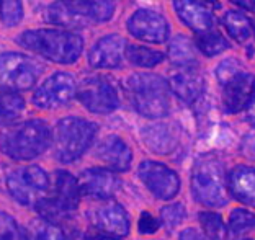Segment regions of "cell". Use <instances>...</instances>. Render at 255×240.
I'll return each instance as SVG.
<instances>
[{"label":"cell","mask_w":255,"mask_h":240,"mask_svg":"<svg viewBox=\"0 0 255 240\" xmlns=\"http://www.w3.org/2000/svg\"><path fill=\"white\" fill-rule=\"evenodd\" d=\"M128 100L139 115L164 118L170 111V85L160 75L132 74L125 80Z\"/></svg>","instance_id":"cell-1"},{"label":"cell","mask_w":255,"mask_h":240,"mask_svg":"<svg viewBox=\"0 0 255 240\" xmlns=\"http://www.w3.org/2000/svg\"><path fill=\"white\" fill-rule=\"evenodd\" d=\"M51 145V131L41 120L18 122L0 132V150L10 159L31 160Z\"/></svg>","instance_id":"cell-2"},{"label":"cell","mask_w":255,"mask_h":240,"mask_svg":"<svg viewBox=\"0 0 255 240\" xmlns=\"http://www.w3.org/2000/svg\"><path fill=\"white\" fill-rule=\"evenodd\" d=\"M18 44L46 59L72 64L82 54L84 41L79 34L64 30H33L25 31L18 38Z\"/></svg>","instance_id":"cell-3"},{"label":"cell","mask_w":255,"mask_h":240,"mask_svg":"<svg viewBox=\"0 0 255 240\" xmlns=\"http://www.w3.org/2000/svg\"><path fill=\"white\" fill-rule=\"evenodd\" d=\"M228 177L223 162L214 155H203L191 172V193L208 208H221L228 203Z\"/></svg>","instance_id":"cell-4"},{"label":"cell","mask_w":255,"mask_h":240,"mask_svg":"<svg viewBox=\"0 0 255 240\" xmlns=\"http://www.w3.org/2000/svg\"><path fill=\"white\" fill-rule=\"evenodd\" d=\"M97 126L82 118H64L54 129V155L62 163L80 159L94 142Z\"/></svg>","instance_id":"cell-5"},{"label":"cell","mask_w":255,"mask_h":240,"mask_svg":"<svg viewBox=\"0 0 255 240\" xmlns=\"http://www.w3.org/2000/svg\"><path fill=\"white\" fill-rule=\"evenodd\" d=\"M80 195L82 193H80L79 180H75L69 172L59 170L56 173L53 188H49L48 195L34 208L43 219L57 224L59 221L67 219L79 208Z\"/></svg>","instance_id":"cell-6"},{"label":"cell","mask_w":255,"mask_h":240,"mask_svg":"<svg viewBox=\"0 0 255 240\" xmlns=\"http://www.w3.org/2000/svg\"><path fill=\"white\" fill-rule=\"evenodd\" d=\"M7 186L11 196L23 206H36L51 188L48 173L36 165L13 170L7 178Z\"/></svg>","instance_id":"cell-7"},{"label":"cell","mask_w":255,"mask_h":240,"mask_svg":"<svg viewBox=\"0 0 255 240\" xmlns=\"http://www.w3.org/2000/svg\"><path fill=\"white\" fill-rule=\"evenodd\" d=\"M43 67L31 57L18 52L0 54V87L10 90H30L41 75Z\"/></svg>","instance_id":"cell-8"},{"label":"cell","mask_w":255,"mask_h":240,"mask_svg":"<svg viewBox=\"0 0 255 240\" xmlns=\"http://www.w3.org/2000/svg\"><path fill=\"white\" fill-rule=\"evenodd\" d=\"M77 98L87 110L97 115L112 113L120 105L117 89L103 77L85 79L77 90Z\"/></svg>","instance_id":"cell-9"},{"label":"cell","mask_w":255,"mask_h":240,"mask_svg":"<svg viewBox=\"0 0 255 240\" xmlns=\"http://www.w3.org/2000/svg\"><path fill=\"white\" fill-rule=\"evenodd\" d=\"M137 175L146 188L159 200H172L180 190L178 175L164 163L146 160L137 168Z\"/></svg>","instance_id":"cell-10"},{"label":"cell","mask_w":255,"mask_h":240,"mask_svg":"<svg viewBox=\"0 0 255 240\" xmlns=\"http://www.w3.org/2000/svg\"><path fill=\"white\" fill-rule=\"evenodd\" d=\"M77 93L75 80L71 74L57 72L44 82L34 93L33 102L38 108L53 110L67 105Z\"/></svg>","instance_id":"cell-11"},{"label":"cell","mask_w":255,"mask_h":240,"mask_svg":"<svg viewBox=\"0 0 255 240\" xmlns=\"http://www.w3.org/2000/svg\"><path fill=\"white\" fill-rule=\"evenodd\" d=\"M223 85V105L228 113L239 111L251 107L255 98V75L246 72L244 69L231 79L221 82Z\"/></svg>","instance_id":"cell-12"},{"label":"cell","mask_w":255,"mask_h":240,"mask_svg":"<svg viewBox=\"0 0 255 240\" xmlns=\"http://www.w3.org/2000/svg\"><path fill=\"white\" fill-rule=\"evenodd\" d=\"M128 31L137 39L162 44L169 39V23L157 11L137 10L128 20Z\"/></svg>","instance_id":"cell-13"},{"label":"cell","mask_w":255,"mask_h":240,"mask_svg":"<svg viewBox=\"0 0 255 240\" xmlns=\"http://www.w3.org/2000/svg\"><path fill=\"white\" fill-rule=\"evenodd\" d=\"M89 216L98 231L117 237H126L129 234V218L125 208L117 201H105L92 209Z\"/></svg>","instance_id":"cell-14"},{"label":"cell","mask_w":255,"mask_h":240,"mask_svg":"<svg viewBox=\"0 0 255 240\" xmlns=\"http://www.w3.org/2000/svg\"><path fill=\"white\" fill-rule=\"evenodd\" d=\"M121 181L105 168H89L79 178L80 193L95 200H110L120 190Z\"/></svg>","instance_id":"cell-15"},{"label":"cell","mask_w":255,"mask_h":240,"mask_svg":"<svg viewBox=\"0 0 255 240\" xmlns=\"http://www.w3.org/2000/svg\"><path fill=\"white\" fill-rule=\"evenodd\" d=\"M62 3L80 28L94 21H108L115 11L113 0H62Z\"/></svg>","instance_id":"cell-16"},{"label":"cell","mask_w":255,"mask_h":240,"mask_svg":"<svg viewBox=\"0 0 255 240\" xmlns=\"http://www.w3.org/2000/svg\"><path fill=\"white\" fill-rule=\"evenodd\" d=\"M170 90L185 103H193L203 93L205 82L195 66H177L169 75Z\"/></svg>","instance_id":"cell-17"},{"label":"cell","mask_w":255,"mask_h":240,"mask_svg":"<svg viewBox=\"0 0 255 240\" xmlns=\"http://www.w3.org/2000/svg\"><path fill=\"white\" fill-rule=\"evenodd\" d=\"M125 51L126 41L121 36H117V34H110V36L102 38L92 48L89 62L92 67L97 69H117L123 61Z\"/></svg>","instance_id":"cell-18"},{"label":"cell","mask_w":255,"mask_h":240,"mask_svg":"<svg viewBox=\"0 0 255 240\" xmlns=\"http://www.w3.org/2000/svg\"><path fill=\"white\" fill-rule=\"evenodd\" d=\"M97 157L113 172H126L131 165L132 152L118 136H108L98 144Z\"/></svg>","instance_id":"cell-19"},{"label":"cell","mask_w":255,"mask_h":240,"mask_svg":"<svg viewBox=\"0 0 255 240\" xmlns=\"http://www.w3.org/2000/svg\"><path fill=\"white\" fill-rule=\"evenodd\" d=\"M173 7L177 10L178 18L193 31L203 33L211 30L213 18L205 5L196 0H173Z\"/></svg>","instance_id":"cell-20"},{"label":"cell","mask_w":255,"mask_h":240,"mask_svg":"<svg viewBox=\"0 0 255 240\" xmlns=\"http://www.w3.org/2000/svg\"><path fill=\"white\" fill-rule=\"evenodd\" d=\"M229 191L237 201L255 208V168L247 165L236 167L228 177Z\"/></svg>","instance_id":"cell-21"},{"label":"cell","mask_w":255,"mask_h":240,"mask_svg":"<svg viewBox=\"0 0 255 240\" xmlns=\"http://www.w3.org/2000/svg\"><path fill=\"white\" fill-rule=\"evenodd\" d=\"M142 139L155 154H169L178 144V134L169 124H150L142 131Z\"/></svg>","instance_id":"cell-22"},{"label":"cell","mask_w":255,"mask_h":240,"mask_svg":"<svg viewBox=\"0 0 255 240\" xmlns=\"http://www.w3.org/2000/svg\"><path fill=\"white\" fill-rule=\"evenodd\" d=\"M25 102L15 90L0 89V124H7L23 113Z\"/></svg>","instance_id":"cell-23"},{"label":"cell","mask_w":255,"mask_h":240,"mask_svg":"<svg viewBox=\"0 0 255 240\" xmlns=\"http://www.w3.org/2000/svg\"><path fill=\"white\" fill-rule=\"evenodd\" d=\"M26 240H67L66 234L59 226L48 219L33 221L26 227Z\"/></svg>","instance_id":"cell-24"},{"label":"cell","mask_w":255,"mask_h":240,"mask_svg":"<svg viewBox=\"0 0 255 240\" xmlns=\"http://www.w3.org/2000/svg\"><path fill=\"white\" fill-rule=\"evenodd\" d=\"M223 25L226 26L228 33L233 36L237 43H244L252 34V25L247 16L239 11H228L223 16Z\"/></svg>","instance_id":"cell-25"},{"label":"cell","mask_w":255,"mask_h":240,"mask_svg":"<svg viewBox=\"0 0 255 240\" xmlns=\"http://www.w3.org/2000/svg\"><path fill=\"white\" fill-rule=\"evenodd\" d=\"M169 57L175 66H195V46L187 36L173 38L169 48Z\"/></svg>","instance_id":"cell-26"},{"label":"cell","mask_w":255,"mask_h":240,"mask_svg":"<svg viewBox=\"0 0 255 240\" xmlns=\"http://www.w3.org/2000/svg\"><path fill=\"white\" fill-rule=\"evenodd\" d=\"M126 57L137 67H154L164 61V54L146 46H126Z\"/></svg>","instance_id":"cell-27"},{"label":"cell","mask_w":255,"mask_h":240,"mask_svg":"<svg viewBox=\"0 0 255 240\" xmlns=\"http://www.w3.org/2000/svg\"><path fill=\"white\" fill-rule=\"evenodd\" d=\"M195 44L198 46V49L205 56H218V54H221L223 51H226L229 48L228 41H226L219 33L211 31V30L196 34Z\"/></svg>","instance_id":"cell-28"},{"label":"cell","mask_w":255,"mask_h":240,"mask_svg":"<svg viewBox=\"0 0 255 240\" xmlns=\"http://www.w3.org/2000/svg\"><path fill=\"white\" fill-rule=\"evenodd\" d=\"M200 224L205 231V236L210 240H228V226L223 222V218L216 213L205 211L200 216Z\"/></svg>","instance_id":"cell-29"},{"label":"cell","mask_w":255,"mask_h":240,"mask_svg":"<svg viewBox=\"0 0 255 240\" xmlns=\"http://www.w3.org/2000/svg\"><path fill=\"white\" fill-rule=\"evenodd\" d=\"M229 227L237 236L255 229V214L246 209H234L229 216Z\"/></svg>","instance_id":"cell-30"},{"label":"cell","mask_w":255,"mask_h":240,"mask_svg":"<svg viewBox=\"0 0 255 240\" xmlns=\"http://www.w3.org/2000/svg\"><path fill=\"white\" fill-rule=\"evenodd\" d=\"M0 15L5 26L18 25L23 16L21 0H0Z\"/></svg>","instance_id":"cell-31"},{"label":"cell","mask_w":255,"mask_h":240,"mask_svg":"<svg viewBox=\"0 0 255 240\" xmlns=\"http://www.w3.org/2000/svg\"><path fill=\"white\" fill-rule=\"evenodd\" d=\"M185 219V206L180 203H173L160 209V221L167 231H173Z\"/></svg>","instance_id":"cell-32"},{"label":"cell","mask_w":255,"mask_h":240,"mask_svg":"<svg viewBox=\"0 0 255 240\" xmlns=\"http://www.w3.org/2000/svg\"><path fill=\"white\" fill-rule=\"evenodd\" d=\"M0 240H26L20 231L18 222L2 211H0Z\"/></svg>","instance_id":"cell-33"},{"label":"cell","mask_w":255,"mask_h":240,"mask_svg":"<svg viewBox=\"0 0 255 240\" xmlns=\"http://www.w3.org/2000/svg\"><path fill=\"white\" fill-rule=\"evenodd\" d=\"M241 70H242V64L239 61H236V59H228V61L221 62L218 66V70H216L218 79H219V84H221V82H224V80L231 79L237 72H241Z\"/></svg>","instance_id":"cell-34"},{"label":"cell","mask_w":255,"mask_h":240,"mask_svg":"<svg viewBox=\"0 0 255 240\" xmlns=\"http://www.w3.org/2000/svg\"><path fill=\"white\" fill-rule=\"evenodd\" d=\"M139 232L141 234H146V236H149V234H155L159 231V221L154 218L152 214L149 213V211H142V214L139 216Z\"/></svg>","instance_id":"cell-35"},{"label":"cell","mask_w":255,"mask_h":240,"mask_svg":"<svg viewBox=\"0 0 255 240\" xmlns=\"http://www.w3.org/2000/svg\"><path fill=\"white\" fill-rule=\"evenodd\" d=\"M178 240H210L205 234H201L198 229H185L182 234H180V239Z\"/></svg>","instance_id":"cell-36"},{"label":"cell","mask_w":255,"mask_h":240,"mask_svg":"<svg viewBox=\"0 0 255 240\" xmlns=\"http://www.w3.org/2000/svg\"><path fill=\"white\" fill-rule=\"evenodd\" d=\"M85 240H120V239H117V236L115 237L107 236V234H89Z\"/></svg>","instance_id":"cell-37"},{"label":"cell","mask_w":255,"mask_h":240,"mask_svg":"<svg viewBox=\"0 0 255 240\" xmlns=\"http://www.w3.org/2000/svg\"><path fill=\"white\" fill-rule=\"evenodd\" d=\"M231 2H234L236 5H239V7L247 8V10L255 8V0H231Z\"/></svg>","instance_id":"cell-38"},{"label":"cell","mask_w":255,"mask_h":240,"mask_svg":"<svg viewBox=\"0 0 255 240\" xmlns=\"http://www.w3.org/2000/svg\"><path fill=\"white\" fill-rule=\"evenodd\" d=\"M246 120H247V121L251 122V124L255 127V102H252V103H251V107H249Z\"/></svg>","instance_id":"cell-39"},{"label":"cell","mask_w":255,"mask_h":240,"mask_svg":"<svg viewBox=\"0 0 255 240\" xmlns=\"http://www.w3.org/2000/svg\"><path fill=\"white\" fill-rule=\"evenodd\" d=\"M203 2H206V3H210V5H213V7H214V8H218V7H219L218 0H203Z\"/></svg>","instance_id":"cell-40"},{"label":"cell","mask_w":255,"mask_h":240,"mask_svg":"<svg viewBox=\"0 0 255 240\" xmlns=\"http://www.w3.org/2000/svg\"><path fill=\"white\" fill-rule=\"evenodd\" d=\"M239 240H252V239H239Z\"/></svg>","instance_id":"cell-41"}]
</instances>
